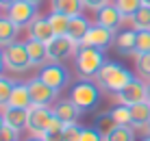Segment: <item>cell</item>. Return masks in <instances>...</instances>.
<instances>
[{
	"label": "cell",
	"instance_id": "4fadbf2b",
	"mask_svg": "<svg viewBox=\"0 0 150 141\" xmlns=\"http://www.w3.org/2000/svg\"><path fill=\"white\" fill-rule=\"evenodd\" d=\"M52 113H54L57 119H61V122L68 126V124H79V115H81L83 111L72 100H59V102L54 104Z\"/></svg>",
	"mask_w": 150,
	"mask_h": 141
},
{
	"label": "cell",
	"instance_id": "d6a6232c",
	"mask_svg": "<svg viewBox=\"0 0 150 141\" xmlns=\"http://www.w3.org/2000/svg\"><path fill=\"white\" fill-rule=\"evenodd\" d=\"M79 141H105V135L98 128H83Z\"/></svg>",
	"mask_w": 150,
	"mask_h": 141
},
{
	"label": "cell",
	"instance_id": "8fae6325",
	"mask_svg": "<svg viewBox=\"0 0 150 141\" xmlns=\"http://www.w3.org/2000/svg\"><path fill=\"white\" fill-rule=\"evenodd\" d=\"M113 33L115 30H109L100 24H94L89 28V33L85 35L81 46H91V48H98V50H107L109 46L113 44Z\"/></svg>",
	"mask_w": 150,
	"mask_h": 141
},
{
	"label": "cell",
	"instance_id": "4dcf8cb0",
	"mask_svg": "<svg viewBox=\"0 0 150 141\" xmlns=\"http://www.w3.org/2000/svg\"><path fill=\"white\" fill-rule=\"evenodd\" d=\"M115 126H117V124H115V119L111 117V113H102V115H98V117H96V128L100 130L105 137H107V135H109Z\"/></svg>",
	"mask_w": 150,
	"mask_h": 141
},
{
	"label": "cell",
	"instance_id": "74e56055",
	"mask_svg": "<svg viewBox=\"0 0 150 141\" xmlns=\"http://www.w3.org/2000/svg\"><path fill=\"white\" fill-rule=\"evenodd\" d=\"M15 2V0H0V7H4V9H9L11 4Z\"/></svg>",
	"mask_w": 150,
	"mask_h": 141
},
{
	"label": "cell",
	"instance_id": "f546056e",
	"mask_svg": "<svg viewBox=\"0 0 150 141\" xmlns=\"http://www.w3.org/2000/svg\"><path fill=\"white\" fill-rule=\"evenodd\" d=\"M150 52V30H137V44H135V54H148Z\"/></svg>",
	"mask_w": 150,
	"mask_h": 141
},
{
	"label": "cell",
	"instance_id": "603a6c76",
	"mask_svg": "<svg viewBox=\"0 0 150 141\" xmlns=\"http://www.w3.org/2000/svg\"><path fill=\"white\" fill-rule=\"evenodd\" d=\"M48 20H50V26H52V30H54L57 37H61V35H68L70 20H72V18H68V15H63V13L52 11V13L48 15Z\"/></svg>",
	"mask_w": 150,
	"mask_h": 141
},
{
	"label": "cell",
	"instance_id": "60d3db41",
	"mask_svg": "<svg viewBox=\"0 0 150 141\" xmlns=\"http://www.w3.org/2000/svg\"><path fill=\"white\" fill-rule=\"evenodd\" d=\"M26 2H30V4H39L41 0H26Z\"/></svg>",
	"mask_w": 150,
	"mask_h": 141
},
{
	"label": "cell",
	"instance_id": "e575fe53",
	"mask_svg": "<svg viewBox=\"0 0 150 141\" xmlns=\"http://www.w3.org/2000/svg\"><path fill=\"white\" fill-rule=\"evenodd\" d=\"M18 139H20V130H15V128L4 124L2 130H0V141H18Z\"/></svg>",
	"mask_w": 150,
	"mask_h": 141
},
{
	"label": "cell",
	"instance_id": "5b68a950",
	"mask_svg": "<svg viewBox=\"0 0 150 141\" xmlns=\"http://www.w3.org/2000/svg\"><path fill=\"white\" fill-rule=\"evenodd\" d=\"M115 100H117V104H124V106H133L137 102L148 100V82L133 78L120 93H115Z\"/></svg>",
	"mask_w": 150,
	"mask_h": 141
},
{
	"label": "cell",
	"instance_id": "836d02e7",
	"mask_svg": "<svg viewBox=\"0 0 150 141\" xmlns=\"http://www.w3.org/2000/svg\"><path fill=\"white\" fill-rule=\"evenodd\" d=\"M81 126L79 124H68L63 128V141H79L81 139Z\"/></svg>",
	"mask_w": 150,
	"mask_h": 141
},
{
	"label": "cell",
	"instance_id": "d4e9b609",
	"mask_svg": "<svg viewBox=\"0 0 150 141\" xmlns=\"http://www.w3.org/2000/svg\"><path fill=\"white\" fill-rule=\"evenodd\" d=\"M105 141H135L133 135V126H115L109 135L105 137Z\"/></svg>",
	"mask_w": 150,
	"mask_h": 141
},
{
	"label": "cell",
	"instance_id": "d6986e66",
	"mask_svg": "<svg viewBox=\"0 0 150 141\" xmlns=\"http://www.w3.org/2000/svg\"><path fill=\"white\" fill-rule=\"evenodd\" d=\"M135 44H137V30H122L115 37V48L120 50V54H135Z\"/></svg>",
	"mask_w": 150,
	"mask_h": 141
},
{
	"label": "cell",
	"instance_id": "ee69618b",
	"mask_svg": "<svg viewBox=\"0 0 150 141\" xmlns=\"http://www.w3.org/2000/svg\"><path fill=\"white\" fill-rule=\"evenodd\" d=\"M146 133H148V135H150V122H148V126H146Z\"/></svg>",
	"mask_w": 150,
	"mask_h": 141
},
{
	"label": "cell",
	"instance_id": "f6af8a7d",
	"mask_svg": "<svg viewBox=\"0 0 150 141\" xmlns=\"http://www.w3.org/2000/svg\"><path fill=\"white\" fill-rule=\"evenodd\" d=\"M144 141H150V135H146V139H144Z\"/></svg>",
	"mask_w": 150,
	"mask_h": 141
},
{
	"label": "cell",
	"instance_id": "e0dca14e",
	"mask_svg": "<svg viewBox=\"0 0 150 141\" xmlns=\"http://www.w3.org/2000/svg\"><path fill=\"white\" fill-rule=\"evenodd\" d=\"M91 24L87 22V18H83V15H76V18L70 20V28H68V37L74 41V44H83V39H85V35L89 33Z\"/></svg>",
	"mask_w": 150,
	"mask_h": 141
},
{
	"label": "cell",
	"instance_id": "44dd1931",
	"mask_svg": "<svg viewBox=\"0 0 150 141\" xmlns=\"http://www.w3.org/2000/svg\"><path fill=\"white\" fill-rule=\"evenodd\" d=\"M18 24H13L11 20L4 15V18H0V46L2 48H7V46L15 44V37H18Z\"/></svg>",
	"mask_w": 150,
	"mask_h": 141
},
{
	"label": "cell",
	"instance_id": "d590c367",
	"mask_svg": "<svg viewBox=\"0 0 150 141\" xmlns=\"http://www.w3.org/2000/svg\"><path fill=\"white\" fill-rule=\"evenodd\" d=\"M107 2H109V0H83V4L89 7V9H94V11H100Z\"/></svg>",
	"mask_w": 150,
	"mask_h": 141
},
{
	"label": "cell",
	"instance_id": "f35d334b",
	"mask_svg": "<svg viewBox=\"0 0 150 141\" xmlns=\"http://www.w3.org/2000/svg\"><path fill=\"white\" fill-rule=\"evenodd\" d=\"M2 126H4V117H2V113H0V130H2Z\"/></svg>",
	"mask_w": 150,
	"mask_h": 141
},
{
	"label": "cell",
	"instance_id": "8992f818",
	"mask_svg": "<svg viewBox=\"0 0 150 141\" xmlns=\"http://www.w3.org/2000/svg\"><path fill=\"white\" fill-rule=\"evenodd\" d=\"M35 15H37V4H30L26 0H15L11 7L7 9V18L13 24H18L20 28L22 26H30Z\"/></svg>",
	"mask_w": 150,
	"mask_h": 141
},
{
	"label": "cell",
	"instance_id": "9c48e42d",
	"mask_svg": "<svg viewBox=\"0 0 150 141\" xmlns=\"http://www.w3.org/2000/svg\"><path fill=\"white\" fill-rule=\"evenodd\" d=\"M76 50H79V44H74L68 35H61V37H54L48 44V59L52 63H61V61L70 59Z\"/></svg>",
	"mask_w": 150,
	"mask_h": 141
},
{
	"label": "cell",
	"instance_id": "3957f363",
	"mask_svg": "<svg viewBox=\"0 0 150 141\" xmlns=\"http://www.w3.org/2000/svg\"><path fill=\"white\" fill-rule=\"evenodd\" d=\"M70 100L74 102L83 113H85V111H91L94 106H98L100 91H98V87L94 85V82H89V80L85 78V80H79L74 87H72Z\"/></svg>",
	"mask_w": 150,
	"mask_h": 141
},
{
	"label": "cell",
	"instance_id": "5bb4252c",
	"mask_svg": "<svg viewBox=\"0 0 150 141\" xmlns=\"http://www.w3.org/2000/svg\"><path fill=\"white\" fill-rule=\"evenodd\" d=\"M30 109H18V106H4L2 111V117H4V124L11 126L15 130H22V128H28V115H30Z\"/></svg>",
	"mask_w": 150,
	"mask_h": 141
},
{
	"label": "cell",
	"instance_id": "7c38bea8",
	"mask_svg": "<svg viewBox=\"0 0 150 141\" xmlns=\"http://www.w3.org/2000/svg\"><path fill=\"white\" fill-rule=\"evenodd\" d=\"M96 20H98L96 24L105 26V28H109V30H117V28H120V24L126 18L120 13V9H117L115 4H105V7L98 11V18Z\"/></svg>",
	"mask_w": 150,
	"mask_h": 141
},
{
	"label": "cell",
	"instance_id": "ac0fdd59",
	"mask_svg": "<svg viewBox=\"0 0 150 141\" xmlns=\"http://www.w3.org/2000/svg\"><path fill=\"white\" fill-rule=\"evenodd\" d=\"M7 106H18V109H30V106H33L26 82H18V85L13 87L11 98H9V104H7Z\"/></svg>",
	"mask_w": 150,
	"mask_h": 141
},
{
	"label": "cell",
	"instance_id": "9a60e30c",
	"mask_svg": "<svg viewBox=\"0 0 150 141\" xmlns=\"http://www.w3.org/2000/svg\"><path fill=\"white\" fill-rule=\"evenodd\" d=\"M30 30V39H37V41H44V44H50L57 35L52 30V26H50V20L48 18H35L33 24L28 26Z\"/></svg>",
	"mask_w": 150,
	"mask_h": 141
},
{
	"label": "cell",
	"instance_id": "ab89813d",
	"mask_svg": "<svg viewBox=\"0 0 150 141\" xmlns=\"http://www.w3.org/2000/svg\"><path fill=\"white\" fill-rule=\"evenodd\" d=\"M28 141H44V139H41V137H30Z\"/></svg>",
	"mask_w": 150,
	"mask_h": 141
},
{
	"label": "cell",
	"instance_id": "ba28073f",
	"mask_svg": "<svg viewBox=\"0 0 150 141\" xmlns=\"http://www.w3.org/2000/svg\"><path fill=\"white\" fill-rule=\"evenodd\" d=\"M30 115H28V130L33 133V137H41L46 130L50 128L54 119V113L52 109L48 106H30Z\"/></svg>",
	"mask_w": 150,
	"mask_h": 141
},
{
	"label": "cell",
	"instance_id": "ffe728a7",
	"mask_svg": "<svg viewBox=\"0 0 150 141\" xmlns=\"http://www.w3.org/2000/svg\"><path fill=\"white\" fill-rule=\"evenodd\" d=\"M26 50H28V56H30V63L33 65H41L46 59H48V44H44V41L28 39L26 41Z\"/></svg>",
	"mask_w": 150,
	"mask_h": 141
},
{
	"label": "cell",
	"instance_id": "30bf717a",
	"mask_svg": "<svg viewBox=\"0 0 150 141\" xmlns=\"http://www.w3.org/2000/svg\"><path fill=\"white\" fill-rule=\"evenodd\" d=\"M26 85H28V93H30V102H33V106H48V104L57 98V93H59V91H54L52 87L46 85L39 76L30 78Z\"/></svg>",
	"mask_w": 150,
	"mask_h": 141
},
{
	"label": "cell",
	"instance_id": "7bdbcfd3",
	"mask_svg": "<svg viewBox=\"0 0 150 141\" xmlns=\"http://www.w3.org/2000/svg\"><path fill=\"white\" fill-rule=\"evenodd\" d=\"M148 102H150V82H148Z\"/></svg>",
	"mask_w": 150,
	"mask_h": 141
},
{
	"label": "cell",
	"instance_id": "1f68e13d",
	"mask_svg": "<svg viewBox=\"0 0 150 141\" xmlns=\"http://www.w3.org/2000/svg\"><path fill=\"white\" fill-rule=\"evenodd\" d=\"M135 65H137L139 74L150 80V52H148V54H139V56H135Z\"/></svg>",
	"mask_w": 150,
	"mask_h": 141
},
{
	"label": "cell",
	"instance_id": "6da1fadb",
	"mask_svg": "<svg viewBox=\"0 0 150 141\" xmlns=\"http://www.w3.org/2000/svg\"><path fill=\"white\" fill-rule=\"evenodd\" d=\"M133 78L135 76H133L124 65L115 63V61H107V63L100 67V72L96 74V82L102 87V89H107L111 93H120Z\"/></svg>",
	"mask_w": 150,
	"mask_h": 141
},
{
	"label": "cell",
	"instance_id": "277c9868",
	"mask_svg": "<svg viewBox=\"0 0 150 141\" xmlns=\"http://www.w3.org/2000/svg\"><path fill=\"white\" fill-rule=\"evenodd\" d=\"M4 65L13 72H24L28 70L30 65V56H28V50H26V44H11L4 48Z\"/></svg>",
	"mask_w": 150,
	"mask_h": 141
},
{
	"label": "cell",
	"instance_id": "2e32d148",
	"mask_svg": "<svg viewBox=\"0 0 150 141\" xmlns=\"http://www.w3.org/2000/svg\"><path fill=\"white\" fill-rule=\"evenodd\" d=\"M148 122H150V102L144 100V102L133 104V106H131V126L146 130Z\"/></svg>",
	"mask_w": 150,
	"mask_h": 141
},
{
	"label": "cell",
	"instance_id": "b9f144b4",
	"mask_svg": "<svg viewBox=\"0 0 150 141\" xmlns=\"http://www.w3.org/2000/svg\"><path fill=\"white\" fill-rule=\"evenodd\" d=\"M142 4H146V7H150V0H142Z\"/></svg>",
	"mask_w": 150,
	"mask_h": 141
},
{
	"label": "cell",
	"instance_id": "83f0119b",
	"mask_svg": "<svg viewBox=\"0 0 150 141\" xmlns=\"http://www.w3.org/2000/svg\"><path fill=\"white\" fill-rule=\"evenodd\" d=\"M115 7L120 9V13L124 15V18L131 20L133 15H135L139 9H142V0H117Z\"/></svg>",
	"mask_w": 150,
	"mask_h": 141
},
{
	"label": "cell",
	"instance_id": "484cf974",
	"mask_svg": "<svg viewBox=\"0 0 150 141\" xmlns=\"http://www.w3.org/2000/svg\"><path fill=\"white\" fill-rule=\"evenodd\" d=\"M63 128H65V124L54 117L52 124H50V128L41 135V139L44 141H63Z\"/></svg>",
	"mask_w": 150,
	"mask_h": 141
},
{
	"label": "cell",
	"instance_id": "4316f807",
	"mask_svg": "<svg viewBox=\"0 0 150 141\" xmlns=\"http://www.w3.org/2000/svg\"><path fill=\"white\" fill-rule=\"evenodd\" d=\"M111 117L115 119L117 126H131V106H124V104H117L115 109H111Z\"/></svg>",
	"mask_w": 150,
	"mask_h": 141
},
{
	"label": "cell",
	"instance_id": "8d00e7d4",
	"mask_svg": "<svg viewBox=\"0 0 150 141\" xmlns=\"http://www.w3.org/2000/svg\"><path fill=\"white\" fill-rule=\"evenodd\" d=\"M4 50H0V76H2V72H4Z\"/></svg>",
	"mask_w": 150,
	"mask_h": 141
},
{
	"label": "cell",
	"instance_id": "cb8c5ba5",
	"mask_svg": "<svg viewBox=\"0 0 150 141\" xmlns=\"http://www.w3.org/2000/svg\"><path fill=\"white\" fill-rule=\"evenodd\" d=\"M131 24L135 30H150V7L142 4V9L131 18Z\"/></svg>",
	"mask_w": 150,
	"mask_h": 141
},
{
	"label": "cell",
	"instance_id": "7a4b0ae2",
	"mask_svg": "<svg viewBox=\"0 0 150 141\" xmlns=\"http://www.w3.org/2000/svg\"><path fill=\"white\" fill-rule=\"evenodd\" d=\"M105 63L107 61H105V52L102 50L91 48V46H79L76 56H74V65H76V72H79L83 78L96 76Z\"/></svg>",
	"mask_w": 150,
	"mask_h": 141
},
{
	"label": "cell",
	"instance_id": "7402d4cb",
	"mask_svg": "<svg viewBox=\"0 0 150 141\" xmlns=\"http://www.w3.org/2000/svg\"><path fill=\"white\" fill-rule=\"evenodd\" d=\"M85 7L83 0H52V11L63 13L68 18H76L81 15V9Z\"/></svg>",
	"mask_w": 150,
	"mask_h": 141
},
{
	"label": "cell",
	"instance_id": "52a82bcc",
	"mask_svg": "<svg viewBox=\"0 0 150 141\" xmlns=\"http://www.w3.org/2000/svg\"><path fill=\"white\" fill-rule=\"evenodd\" d=\"M39 78L48 87H52L54 91L65 89V85L70 82V74H68V70H65L61 63H48V65H44V67H41V72H39Z\"/></svg>",
	"mask_w": 150,
	"mask_h": 141
},
{
	"label": "cell",
	"instance_id": "f1b7e54d",
	"mask_svg": "<svg viewBox=\"0 0 150 141\" xmlns=\"http://www.w3.org/2000/svg\"><path fill=\"white\" fill-rule=\"evenodd\" d=\"M15 85H18L15 80L0 76V109H4V106L9 104V98H11V91H13Z\"/></svg>",
	"mask_w": 150,
	"mask_h": 141
}]
</instances>
